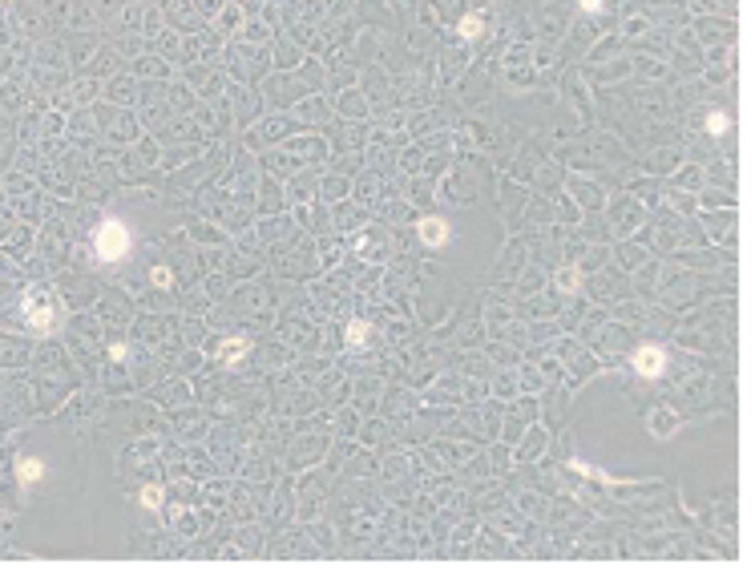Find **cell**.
I'll use <instances>...</instances> for the list:
<instances>
[{
  "mask_svg": "<svg viewBox=\"0 0 755 585\" xmlns=\"http://www.w3.org/2000/svg\"><path fill=\"white\" fill-rule=\"evenodd\" d=\"M481 25H485V16H481V13H473V16H465V21H461V37H465V41H473V37H481Z\"/></svg>",
  "mask_w": 755,
  "mask_h": 585,
  "instance_id": "cell-5",
  "label": "cell"
},
{
  "mask_svg": "<svg viewBox=\"0 0 755 585\" xmlns=\"http://www.w3.org/2000/svg\"><path fill=\"white\" fill-rule=\"evenodd\" d=\"M141 500H146V505H158V500H162V488H146V493H141Z\"/></svg>",
  "mask_w": 755,
  "mask_h": 585,
  "instance_id": "cell-9",
  "label": "cell"
},
{
  "mask_svg": "<svg viewBox=\"0 0 755 585\" xmlns=\"http://www.w3.org/2000/svg\"><path fill=\"white\" fill-rule=\"evenodd\" d=\"M663 363H667V355H663L658 348H642L638 355H634V367H638L642 375H658L663 372Z\"/></svg>",
  "mask_w": 755,
  "mask_h": 585,
  "instance_id": "cell-3",
  "label": "cell"
},
{
  "mask_svg": "<svg viewBox=\"0 0 755 585\" xmlns=\"http://www.w3.org/2000/svg\"><path fill=\"white\" fill-rule=\"evenodd\" d=\"M247 348L242 339H235V343H223V360H239V351Z\"/></svg>",
  "mask_w": 755,
  "mask_h": 585,
  "instance_id": "cell-6",
  "label": "cell"
},
{
  "mask_svg": "<svg viewBox=\"0 0 755 585\" xmlns=\"http://www.w3.org/2000/svg\"><path fill=\"white\" fill-rule=\"evenodd\" d=\"M707 125H711V134H723V129H727V117L719 113V117H711V122H707Z\"/></svg>",
  "mask_w": 755,
  "mask_h": 585,
  "instance_id": "cell-8",
  "label": "cell"
},
{
  "mask_svg": "<svg viewBox=\"0 0 755 585\" xmlns=\"http://www.w3.org/2000/svg\"><path fill=\"white\" fill-rule=\"evenodd\" d=\"M582 9H590V13H598V9H602V0H582Z\"/></svg>",
  "mask_w": 755,
  "mask_h": 585,
  "instance_id": "cell-10",
  "label": "cell"
},
{
  "mask_svg": "<svg viewBox=\"0 0 755 585\" xmlns=\"http://www.w3.org/2000/svg\"><path fill=\"white\" fill-rule=\"evenodd\" d=\"M28 476H41V464H33V461H21V481H28Z\"/></svg>",
  "mask_w": 755,
  "mask_h": 585,
  "instance_id": "cell-7",
  "label": "cell"
},
{
  "mask_svg": "<svg viewBox=\"0 0 755 585\" xmlns=\"http://www.w3.org/2000/svg\"><path fill=\"white\" fill-rule=\"evenodd\" d=\"M420 238H424V247H444V238H449L444 218H428V222H420Z\"/></svg>",
  "mask_w": 755,
  "mask_h": 585,
  "instance_id": "cell-4",
  "label": "cell"
},
{
  "mask_svg": "<svg viewBox=\"0 0 755 585\" xmlns=\"http://www.w3.org/2000/svg\"><path fill=\"white\" fill-rule=\"evenodd\" d=\"M93 247H97V254L105 262H117L122 254L129 250V230L126 222H117V218H109V222H101L97 226V235H93Z\"/></svg>",
  "mask_w": 755,
  "mask_h": 585,
  "instance_id": "cell-1",
  "label": "cell"
},
{
  "mask_svg": "<svg viewBox=\"0 0 755 585\" xmlns=\"http://www.w3.org/2000/svg\"><path fill=\"white\" fill-rule=\"evenodd\" d=\"M25 315H28V323L41 327V331L53 327V307H49V291H45V286H33L25 295Z\"/></svg>",
  "mask_w": 755,
  "mask_h": 585,
  "instance_id": "cell-2",
  "label": "cell"
}]
</instances>
